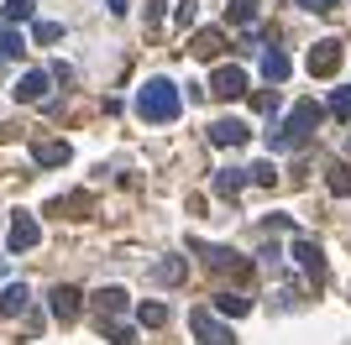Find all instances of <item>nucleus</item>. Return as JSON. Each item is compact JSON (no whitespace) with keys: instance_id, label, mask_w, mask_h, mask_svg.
Masks as SVG:
<instances>
[{"instance_id":"f03ea898","label":"nucleus","mask_w":351,"mask_h":345,"mask_svg":"<svg viewBox=\"0 0 351 345\" xmlns=\"http://www.w3.org/2000/svg\"><path fill=\"white\" fill-rule=\"evenodd\" d=\"M325 120V110L315 100H299L293 105V115H289V126H278V131H267V146L273 152H299V146L315 136V126Z\"/></svg>"},{"instance_id":"f8f14e48","label":"nucleus","mask_w":351,"mask_h":345,"mask_svg":"<svg viewBox=\"0 0 351 345\" xmlns=\"http://www.w3.org/2000/svg\"><path fill=\"white\" fill-rule=\"evenodd\" d=\"M121 309H126V288H100V293H95V314H100V324H105V319H116Z\"/></svg>"},{"instance_id":"6ab92c4d","label":"nucleus","mask_w":351,"mask_h":345,"mask_svg":"<svg viewBox=\"0 0 351 345\" xmlns=\"http://www.w3.org/2000/svg\"><path fill=\"white\" fill-rule=\"evenodd\" d=\"M100 335H105L110 345H136V330H132V324H100Z\"/></svg>"},{"instance_id":"4be33fe9","label":"nucleus","mask_w":351,"mask_h":345,"mask_svg":"<svg viewBox=\"0 0 351 345\" xmlns=\"http://www.w3.org/2000/svg\"><path fill=\"white\" fill-rule=\"evenodd\" d=\"M136 319L158 330V324H168V309H162V303H142V309H136Z\"/></svg>"},{"instance_id":"7c9ffc66","label":"nucleus","mask_w":351,"mask_h":345,"mask_svg":"<svg viewBox=\"0 0 351 345\" xmlns=\"http://www.w3.org/2000/svg\"><path fill=\"white\" fill-rule=\"evenodd\" d=\"M110 11H116V16H126V0H110Z\"/></svg>"},{"instance_id":"aec40b11","label":"nucleus","mask_w":351,"mask_h":345,"mask_svg":"<svg viewBox=\"0 0 351 345\" xmlns=\"http://www.w3.org/2000/svg\"><path fill=\"white\" fill-rule=\"evenodd\" d=\"M231 21L236 27H252L257 21V0H231Z\"/></svg>"},{"instance_id":"f3484780","label":"nucleus","mask_w":351,"mask_h":345,"mask_svg":"<svg viewBox=\"0 0 351 345\" xmlns=\"http://www.w3.org/2000/svg\"><path fill=\"white\" fill-rule=\"evenodd\" d=\"M184 272H189V261H184V257H168V261H158V267H152V277H158V283H184Z\"/></svg>"},{"instance_id":"7ed1b4c3","label":"nucleus","mask_w":351,"mask_h":345,"mask_svg":"<svg viewBox=\"0 0 351 345\" xmlns=\"http://www.w3.org/2000/svg\"><path fill=\"white\" fill-rule=\"evenodd\" d=\"M341 58H346V53H341V42H336V37H325V42L309 47V73H315V79H336Z\"/></svg>"},{"instance_id":"c85d7f7f","label":"nucleus","mask_w":351,"mask_h":345,"mask_svg":"<svg viewBox=\"0 0 351 345\" xmlns=\"http://www.w3.org/2000/svg\"><path fill=\"white\" fill-rule=\"evenodd\" d=\"M247 172H252V183H273V178H278L273 162H257V168H247Z\"/></svg>"},{"instance_id":"f257e3e1","label":"nucleus","mask_w":351,"mask_h":345,"mask_svg":"<svg viewBox=\"0 0 351 345\" xmlns=\"http://www.w3.org/2000/svg\"><path fill=\"white\" fill-rule=\"evenodd\" d=\"M178 110H184V94H178L173 79H147V84L136 89V115H142V120H152V126L178 120Z\"/></svg>"},{"instance_id":"bb28decb","label":"nucleus","mask_w":351,"mask_h":345,"mask_svg":"<svg viewBox=\"0 0 351 345\" xmlns=\"http://www.w3.org/2000/svg\"><path fill=\"white\" fill-rule=\"evenodd\" d=\"M252 110L273 115V110H278V89H263V94H252Z\"/></svg>"},{"instance_id":"39448f33","label":"nucleus","mask_w":351,"mask_h":345,"mask_svg":"<svg viewBox=\"0 0 351 345\" xmlns=\"http://www.w3.org/2000/svg\"><path fill=\"white\" fill-rule=\"evenodd\" d=\"M293 261H299V267H304V272L315 277V283L325 277V251H320V241H309V235H299V241H293Z\"/></svg>"},{"instance_id":"c756f323","label":"nucleus","mask_w":351,"mask_h":345,"mask_svg":"<svg viewBox=\"0 0 351 345\" xmlns=\"http://www.w3.org/2000/svg\"><path fill=\"white\" fill-rule=\"evenodd\" d=\"M299 5H304V11H320V16H325V11H336V0H299Z\"/></svg>"},{"instance_id":"a878e982","label":"nucleus","mask_w":351,"mask_h":345,"mask_svg":"<svg viewBox=\"0 0 351 345\" xmlns=\"http://www.w3.org/2000/svg\"><path fill=\"white\" fill-rule=\"evenodd\" d=\"M32 37H37V42H58V37H63V27H58V21H37V27H32Z\"/></svg>"},{"instance_id":"ddd939ff","label":"nucleus","mask_w":351,"mask_h":345,"mask_svg":"<svg viewBox=\"0 0 351 345\" xmlns=\"http://www.w3.org/2000/svg\"><path fill=\"white\" fill-rule=\"evenodd\" d=\"M32 157L43 162V168H63V162H69V142H37Z\"/></svg>"},{"instance_id":"5701e85b","label":"nucleus","mask_w":351,"mask_h":345,"mask_svg":"<svg viewBox=\"0 0 351 345\" xmlns=\"http://www.w3.org/2000/svg\"><path fill=\"white\" fill-rule=\"evenodd\" d=\"M0 53H5V58H21V53H27V42H21V31H11V27L0 31Z\"/></svg>"},{"instance_id":"dca6fc26","label":"nucleus","mask_w":351,"mask_h":345,"mask_svg":"<svg viewBox=\"0 0 351 345\" xmlns=\"http://www.w3.org/2000/svg\"><path fill=\"white\" fill-rule=\"evenodd\" d=\"M252 309V298L247 293H215V314H226V319H241Z\"/></svg>"},{"instance_id":"412c9836","label":"nucleus","mask_w":351,"mask_h":345,"mask_svg":"<svg viewBox=\"0 0 351 345\" xmlns=\"http://www.w3.org/2000/svg\"><path fill=\"white\" fill-rule=\"evenodd\" d=\"M37 16V0H5V21H32Z\"/></svg>"},{"instance_id":"cd10ccee","label":"nucleus","mask_w":351,"mask_h":345,"mask_svg":"<svg viewBox=\"0 0 351 345\" xmlns=\"http://www.w3.org/2000/svg\"><path fill=\"white\" fill-rule=\"evenodd\" d=\"M194 11H199V0H178L173 21H178V27H189V21H194Z\"/></svg>"},{"instance_id":"0eeeda50","label":"nucleus","mask_w":351,"mask_h":345,"mask_svg":"<svg viewBox=\"0 0 351 345\" xmlns=\"http://www.w3.org/2000/svg\"><path fill=\"white\" fill-rule=\"evenodd\" d=\"M16 100L21 105H43L47 100V73L43 68H32V73H21V79H16V89H11Z\"/></svg>"},{"instance_id":"9b49d317","label":"nucleus","mask_w":351,"mask_h":345,"mask_svg":"<svg viewBox=\"0 0 351 345\" xmlns=\"http://www.w3.org/2000/svg\"><path fill=\"white\" fill-rule=\"evenodd\" d=\"M27 303H32V288H27V283H11V288H0V314H5V319L27 314Z\"/></svg>"},{"instance_id":"2eb2a0df","label":"nucleus","mask_w":351,"mask_h":345,"mask_svg":"<svg viewBox=\"0 0 351 345\" xmlns=\"http://www.w3.org/2000/svg\"><path fill=\"white\" fill-rule=\"evenodd\" d=\"M241 183H247V168H220L215 172V194H226V199H236Z\"/></svg>"},{"instance_id":"a211bd4d","label":"nucleus","mask_w":351,"mask_h":345,"mask_svg":"<svg viewBox=\"0 0 351 345\" xmlns=\"http://www.w3.org/2000/svg\"><path fill=\"white\" fill-rule=\"evenodd\" d=\"M220 47H226L220 31H199V37H194V58H220Z\"/></svg>"},{"instance_id":"6e6552de","label":"nucleus","mask_w":351,"mask_h":345,"mask_svg":"<svg viewBox=\"0 0 351 345\" xmlns=\"http://www.w3.org/2000/svg\"><path fill=\"white\" fill-rule=\"evenodd\" d=\"M247 136H252L247 120H236V115H226V120H215V126H210V142H215V146H241Z\"/></svg>"},{"instance_id":"4468645a","label":"nucleus","mask_w":351,"mask_h":345,"mask_svg":"<svg viewBox=\"0 0 351 345\" xmlns=\"http://www.w3.org/2000/svg\"><path fill=\"white\" fill-rule=\"evenodd\" d=\"M263 73H267V84H283V79L293 73L289 53H278V47H273V53H263Z\"/></svg>"},{"instance_id":"1a4fd4ad","label":"nucleus","mask_w":351,"mask_h":345,"mask_svg":"<svg viewBox=\"0 0 351 345\" xmlns=\"http://www.w3.org/2000/svg\"><path fill=\"white\" fill-rule=\"evenodd\" d=\"M5 241H11V251H32V246L43 241V230H37V220H32V215H16Z\"/></svg>"},{"instance_id":"9d476101","label":"nucleus","mask_w":351,"mask_h":345,"mask_svg":"<svg viewBox=\"0 0 351 345\" xmlns=\"http://www.w3.org/2000/svg\"><path fill=\"white\" fill-rule=\"evenodd\" d=\"M47 303H53V314H58V319H73V314H79V303H84V293L69 288V283H58L53 293H47Z\"/></svg>"},{"instance_id":"b1692460","label":"nucleus","mask_w":351,"mask_h":345,"mask_svg":"<svg viewBox=\"0 0 351 345\" xmlns=\"http://www.w3.org/2000/svg\"><path fill=\"white\" fill-rule=\"evenodd\" d=\"M330 194H336V199L351 194V168H330Z\"/></svg>"},{"instance_id":"20e7f679","label":"nucleus","mask_w":351,"mask_h":345,"mask_svg":"<svg viewBox=\"0 0 351 345\" xmlns=\"http://www.w3.org/2000/svg\"><path fill=\"white\" fill-rule=\"evenodd\" d=\"M189 330L199 335V345H236L231 335L215 324V314H210V309H194V314H189Z\"/></svg>"},{"instance_id":"423d86ee","label":"nucleus","mask_w":351,"mask_h":345,"mask_svg":"<svg viewBox=\"0 0 351 345\" xmlns=\"http://www.w3.org/2000/svg\"><path fill=\"white\" fill-rule=\"evenodd\" d=\"M210 94H220V100H241V94H247V73L231 68V63H226V68H215V84H210Z\"/></svg>"},{"instance_id":"393cba45","label":"nucleus","mask_w":351,"mask_h":345,"mask_svg":"<svg viewBox=\"0 0 351 345\" xmlns=\"http://www.w3.org/2000/svg\"><path fill=\"white\" fill-rule=\"evenodd\" d=\"M330 115H336V120H351V89H336V94H330Z\"/></svg>"}]
</instances>
